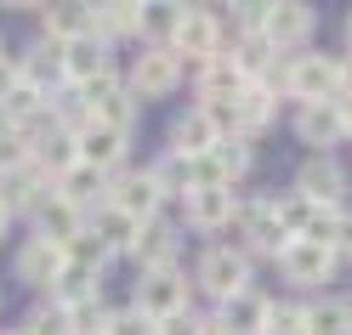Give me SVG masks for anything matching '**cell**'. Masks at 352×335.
<instances>
[{
  "mask_svg": "<svg viewBox=\"0 0 352 335\" xmlns=\"http://www.w3.org/2000/svg\"><path fill=\"white\" fill-rule=\"evenodd\" d=\"M313 29H318V12L307 6V0H278V6H267V23H261V34H267V46H273L278 57L307 52Z\"/></svg>",
  "mask_w": 352,
  "mask_h": 335,
  "instance_id": "10",
  "label": "cell"
},
{
  "mask_svg": "<svg viewBox=\"0 0 352 335\" xmlns=\"http://www.w3.org/2000/svg\"><path fill=\"white\" fill-rule=\"evenodd\" d=\"M336 97L352 102V52H341V74H336Z\"/></svg>",
  "mask_w": 352,
  "mask_h": 335,
  "instance_id": "36",
  "label": "cell"
},
{
  "mask_svg": "<svg viewBox=\"0 0 352 335\" xmlns=\"http://www.w3.org/2000/svg\"><path fill=\"white\" fill-rule=\"evenodd\" d=\"M160 335H205V312H193V307L170 312V318L160 324Z\"/></svg>",
  "mask_w": 352,
  "mask_h": 335,
  "instance_id": "33",
  "label": "cell"
},
{
  "mask_svg": "<svg viewBox=\"0 0 352 335\" xmlns=\"http://www.w3.org/2000/svg\"><path fill=\"white\" fill-rule=\"evenodd\" d=\"M97 12V40H137L142 46V6H131V0H108V6H91Z\"/></svg>",
  "mask_w": 352,
  "mask_h": 335,
  "instance_id": "26",
  "label": "cell"
},
{
  "mask_svg": "<svg viewBox=\"0 0 352 335\" xmlns=\"http://www.w3.org/2000/svg\"><path fill=\"white\" fill-rule=\"evenodd\" d=\"M34 233H40V239H52V244H63V250H74V244L85 239V210L69 205V199L52 188V199L34 210Z\"/></svg>",
  "mask_w": 352,
  "mask_h": 335,
  "instance_id": "17",
  "label": "cell"
},
{
  "mask_svg": "<svg viewBox=\"0 0 352 335\" xmlns=\"http://www.w3.org/2000/svg\"><path fill=\"white\" fill-rule=\"evenodd\" d=\"M205 335H228L222 324H216V312H210V318H205Z\"/></svg>",
  "mask_w": 352,
  "mask_h": 335,
  "instance_id": "38",
  "label": "cell"
},
{
  "mask_svg": "<svg viewBox=\"0 0 352 335\" xmlns=\"http://www.w3.org/2000/svg\"><path fill=\"white\" fill-rule=\"evenodd\" d=\"M329 250H336L341 261H352V205L336 216V244H329Z\"/></svg>",
  "mask_w": 352,
  "mask_h": 335,
  "instance_id": "34",
  "label": "cell"
},
{
  "mask_svg": "<svg viewBox=\"0 0 352 335\" xmlns=\"http://www.w3.org/2000/svg\"><path fill=\"white\" fill-rule=\"evenodd\" d=\"M267 312H273V301L261 296V290H245V296L216 307V324L228 335H267Z\"/></svg>",
  "mask_w": 352,
  "mask_h": 335,
  "instance_id": "22",
  "label": "cell"
},
{
  "mask_svg": "<svg viewBox=\"0 0 352 335\" xmlns=\"http://www.w3.org/2000/svg\"><path fill=\"white\" fill-rule=\"evenodd\" d=\"M0 52H6V46H0Z\"/></svg>",
  "mask_w": 352,
  "mask_h": 335,
  "instance_id": "41",
  "label": "cell"
},
{
  "mask_svg": "<svg viewBox=\"0 0 352 335\" xmlns=\"http://www.w3.org/2000/svg\"><path fill=\"white\" fill-rule=\"evenodd\" d=\"M108 205L114 210H125L131 221H160V210H165V193H160V182H153V171L142 165H125L120 176H108Z\"/></svg>",
  "mask_w": 352,
  "mask_h": 335,
  "instance_id": "7",
  "label": "cell"
},
{
  "mask_svg": "<svg viewBox=\"0 0 352 335\" xmlns=\"http://www.w3.org/2000/svg\"><path fill=\"white\" fill-rule=\"evenodd\" d=\"M108 69H114V46H108V40L85 34V40H74V46H63V74H69L74 91L91 85L97 74H108Z\"/></svg>",
  "mask_w": 352,
  "mask_h": 335,
  "instance_id": "18",
  "label": "cell"
},
{
  "mask_svg": "<svg viewBox=\"0 0 352 335\" xmlns=\"http://www.w3.org/2000/svg\"><path fill=\"white\" fill-rule=\"evenodd\" d=\"M176 256H182V228L176 221H142V233L137 244H131V267H137V279L142 273H165V267H176Z\"/></svg>",
  "mask_w": 352,
  "mask_h": 335,
  "instance_id": "12",
  "label": "cell"
},
{
  "mask_svg": "<svg viewBox=\"0 0 352 335\" xmlns=\"http://www.w3.org/2000/svg\"><path fill=\"white\" fill-rule=\"evenodd\" d=\"M267 335H301V301H273Z\"/></svg>",
  "mask_w": 352,
  "mask_h": 335,
  "instance_id": "32",
  "label": "cell"
},
{
  "mask_svg": "<svg viewBox=\"0 0 352 335\" xmlns=\"http://www.w3.org/2000/svg\"><path fill=\"white\" fill-rule=\"evenodd\" d=\"M63 261H69V250H63V244L29 233L23 244H17V256H12V279L23 284V290H34V296H52V284H57V273H63Z\"/></svg>",
  "mask_w": 352,
  "mask_h": 335,
  "instance_id": "8",
  "label": "cell"
},
{
  "mask_svg": "<svg viewBox=\"0 0 352 335\" xmlns=\"http://www.w3.org/2000/svg\"><path fill=\"white\" fill-rule=\"evenodd\" d=\"M29 335H69V307H63L57 296H40L29 307V318H23Z\"/></svg>",
  "mask_w": 352,
  "mask_h": 335,
  "instance_id": "30",
  "label": "cell"
},
{
  "mask_svg": "<svg viewBox=\"0 0 352 335\" xmlns=\"http://www.w3.org/2000/svg\"><path fill=\"white\" fill-rule=\"evenodd\" d=\"M193 284L222 307L233 296H245V290H256V261L239 250V244H210V250L193 261Z\"/></svg>",
  "mask_w": 352,
  "mask_h": 335,
  "instance_id": "1",
  "label": "cell"
},
{
  "mask_svg": "<svg viewBox=\"0 0 352 335\" xmlns=\"http://www.w3.org/2000/svg\"><path fill=\"white\" fill-rule=\"evenodd\" d=\"M233 216H239L233 188H193L182 199V228H193V233H228Z\"/></svg>",
  "mask_w": 352,
  "mask_h": 335,
  "instance_id": "13",
  "label": "cell"
},
{
  "mask_svg": "<svg viewBox=\"0 0 352 335\" xmlns=\"http://www.w3.org/2000/svg\"><path fill=\"white\" fill-rule=\"evenodd\" d=\"M85 233H91L108 256H131V244H137L142 221H131V216H125V210H114V205H97L91 216H85Z\"/></svg>",
  "mask_w": 352,
  "mask_h": 335,
  "instance_id": "21",
  "label": "cell"
},
{
  "mask_svg": "<svg viewBox=\"0 0 352 335\" xmlns=\"http://www.w3.org/2000/svg\"><path fill=\"white\" fill-rule=\"evenodd\" d=\"M12 221H17V216H12L6 205H0V244H6V233H12Z\"/></svg>",
  "mask_w": 352,
  "mask_h": 335,
  "instance_id": "37",
  "label": "cell"
},
{
  "mask_svg": "<svg viewBox=\"0 0 352 335\" xmlns=\"http://www.w3.org/2000/svg\"><path fill=\"white\" fill-rule=\"evenodd\" d=\"M80 165H91L102 176H120L131 165V131H114V125H85L80 131Z\"/></svg>",
  "mask_w": 352,
  "mask_h": 335,
  "instance_id": "15",
  "label": "cell"
},
{
  "mask_svg": "<svg viewBox=\"0 0 352 335\" xmlns=\"http://www.w3.org/2000/svg\"><path fill=\"white\" fill-rule=\"evenodd\" d=\"M63 307H69V335H108L114 307L102 296H80V301H63Z\"/></svg>",
  "mask_w": 352,
  "mask_h": 335,
  "instance_id": "28",
  "label": "cell"
},
{
  "mask_svg": "<svg viewBox=\"0 0 352 335\" xmlns=\"http://www.w3.org/2000/svg\"><path fill=\"white\" fill-rule=\"evenodd\" d=\"M233 239L228 244H239L250 261L256 256H284V244H290V233L278 228V210H273V199H239V216H233V228H228Z\"/></svg>",
  "mask_w": 352,
  "mask_h": 335,
  "instance_id": "4",
  "label": "cell"
},
{
  "mask_svg": "<svg viewBox=\"0 0 352 335\" xmlns=\"http://www.w3.org/2000/svg\"><path fill=\"white\" fill-rule=\"evenodd\" d=\"M278 102H284V97L273 91L267 80H250V85H245V97L233 102V120H239V137L250 142L256 131H267V125L278 120Z\"/></svg>",
  "mask_w": 352,
  "mask_h": 335,
  "instance_id": "20",
  "label": "cell"
},
{
  "mask_svg": "<svg viewBox=\"0 0 352 335\" xmlns=\"http://www.w3.org/2000/svg\"><path fill=\"white\" fill-rule=\"evenodd\" d=\"M148 171H153V182H160V193H165V199H176V205H182V199L193 193V160H182V153H170V148H165Z\"/></svg>",
  "mask_w": 352,
  "mask_h": 335,
  "instance_id": "27",
  "label": "cell"
},
{
  "mask_svg": "<svg viewBox=\"0 0 352 335\" xmlns=\"http://www.w3.org/2000/svg\"><path fill=\"white\" fill-rule=\"evenodd\" d=\"M182 74H188V63L176 57L170 46H137V57L125 63V91L137 97V102H160V97H170L176 85H182Z\"/></svg>",
  "mask_w": 352,
  "mask_h": 335,
  "instance_id": "2",
  "label": "cell"
},
{
  "mask_svg": "<svg viewBox=\"0 0 352 335\" xmlns=\"http://www.w3.org/2000/svg\"><path fill=\"white\" fill-rule=\"evenodd\" d=\"M57 193L91 216L97 205H108V176H102V171H91V165H74L69 176H57Z\"/></svg>",
  "mask_w": 352,
  "mask_h": 335,
  "instance_id": "25",
  "label": "cell"
},
{
  "mask_svg": "<svg viewBox=\"0 0 352 335\" xmlns=\"http://www.w3.org/2000/svg\"><path fill=\"white\" fill-rule=\"evenodd\" d=\"M40 34L57 40V46H74V40L97 34V12L80 6V0H63V6H46L40 12Z\"/></svg>",
  "mask_w": 352,
  "mask_h": 335,
  "instance_id": "19",
  "label": "cell"
},
{
  "mask_svg": "<svg viewBox=\"0 0 352 335\" xmlns=\"http://www.w3.org/2000/svg\"><path fill=\"white\" fill-rule=\"evenodd\" d=\"M131 307H137L142 318L165 324L170 312L193 307V284H188L182 267H165V273H142V279H137V296H131Z\"/></svg>",
  "mask_w": 352,
  "mask_h": 335,
  "instance_id": "6",
  "label": "cell"
},
{
  "mask_svg": "<svg viewBox=\"0 0 352 335\" xmlns=\"http://www.w3.org/2000/svg\"><path fill=\"white\" fill-rule=\"evenodd\" d=\"M296 137L313 148V153H329V148H341L352 131H346V108H341V97H329V102H301L296 108Z\"/></svg>",
  "mask_w": 352,
  "mask_h": 335,
  "instance_id": "11",
  "label": "cell"
},
{
  "mask_svg": "<svg viewBox=\"0 0 352 335\" xmlns=\"http://www.w3.org/2000/svg\"><path fill=\"white\" fill-rule=\"evenodd\" d=\"M245 74H239V63L222 52V57H210L193 69V97H199V108H233L239 97H245Z\"/></svg>",
  "mask_w": 352,
  "mask_h": 335,
  "instance_id": "14",
  "label": "cell"
},
{
  "mask_svg": "<svg viewBox=\"0 0 352 335\" xmlns=\"http://www.w3.org/2000/svg\"><path fill=\"white\" fill-rule=\"evenodd\" d=\"M346 52H352V12H346Z\"/></svg>",
  "mask_w": 352,
  "mask_h": 335,
  "instance_id": "40",
  "label": "cell"
},
{
  "mask_svg": "<svg viewBox=\"0 0 352 335\" xmlns=\"http://www.w3.org/2000/svg\"><path fill=\"white\" fill-rule=\"evenodd\" d=\"M278 273H284V284H296V290H324L329 279L341 273V256L324 250V244H313V239H290L284 256H278Z\"/></svg>",
  "mask_w": 352,
  "mask_h": 335,
  "instance_id": "9",
  "label": "cell"
},
{
  "mask_svg": "<svg viewBox=\"0 0 352 335\" xmlns=\"http://www.w3.org/2000/svg\"><path fill=\"white\" fill-rule=\"evenodd\" d=\"M228 23H222V12L216 6H182V23H176V34H170V52L182 57V63H210V57H222L228 52Z\"/></svg>",
  "mask_w": 352,
  "mask_h": 335,
  "instance_id": "3",
  "label": "cell"
},
{
  "mask_svg": "<svg viewBox=\"0 0 352 335\" xmlns=\"http://www.w3.org/2000/svg\"><path fill=\"white\" fill-rule=\"evenodd\" d=\"M301 335H352V301L346 296L301 301Z\"/></svg>",
  "mask_w": 352,
  "mask_h": 335,
  "instance_id": "24",
  "label": "cell"
},
{
  "mask_svg": "<svg viewBox=\"0 0 352 335\" xmlns=\"http://www.w3.org/2000/svg\"><path fill=\"white\" fill-rule=\"evenodd\" d=\"M346 188H352V176L336 153H307L296 171V193L313 199L318 210H346Z\"/></svg>",
  "mask_w": 352,
  "mask_h": 335,
  "instance_id": "5",
  "label": "cell"
},
{
  "mask_svg": "<svg viewBox=\"0 0 352 335\" xmlns=\"http://www.w3.org/2000/svg\"><path fill=\"white\" fill-rule=\"evenodd\" d=\"M34 131H0V176H17L34 165Z\"/></svg>",
  "mask_w": 352,
  "mask_h": 335,
  "instance_id": "29",
  "label": "cell"
},
{
  "mask_svg": "<svg viewBox=\"0 0 352 335\" xmlns=\"http://www.w3.org/2000/svg\"><path fill=\"white\" fill-rule=\"evenodd\" d=\"M0 335H29V329H23V324H12V329H0Z\"/></svg>",
  "mask_w": 352,
  "mask_h": 335,
  "instance_id": "39",
  "label": "cell"
},
{
  "mask_svg": "<svg viewBox=\"0 0 352 335\" xmlns=\"http://www.w3.org/2000/svg\"><path fill=\"white\" fill-rule=\"evenodd\" d=\"M17 80H23V63H17V57H6V52H0V97H6L12 91V85Z\"/></svg>",
  "mask_w": 352,
  "mask_h": 335,
  "instance_id": "35",
  "label": "cell"
},
{
  "mask_svg": "<svg viewBox=\"0 0 352 335\" xmlns=\"http://www.w3.org/2000/svg\"><path fill=\"white\" fill-rule=\"evenodd\" d=\"M216 142H222V125H216L199 102L182 108V114L170 120V153H182V160H205Z\"/></svg>",
  "mask_w": 352,
  "mask_h": 335,
  "instance_id": "16",
  "label": "cell"
},
{
  "mask_svg": "<svg viewBox=\"0 0 352 335\" xmlns=\"http://www.w3.org/2000/svg\"><path fill=\"white\" fill-rule=\"evenodd\" d=\"M108 335H160V324H153V318H142L137 307H120L114 318H108Z\"/></svg>",
  "mask_w": 352,
  "mask_h": 335,
  "instance_id": "31",
  "label": "cell"
},
{
  "mask_svg": "<svg viewBox=\"0 0 352 335\" xmlns=\"http://www.w3.org/2000/svg\"><path fill=\"white\" fill-rule=\"evenodd\" d=\"M17 63H23V80H29V85H40L46 97L69 85V74H63V46H57V40H46V34H40L34 46L17 57Z\"/></svg>",
  "mask_w": 352,
  "mask_h": 335,
  "instance_id": "23",
  "label": "cell"
}]
</instances>
